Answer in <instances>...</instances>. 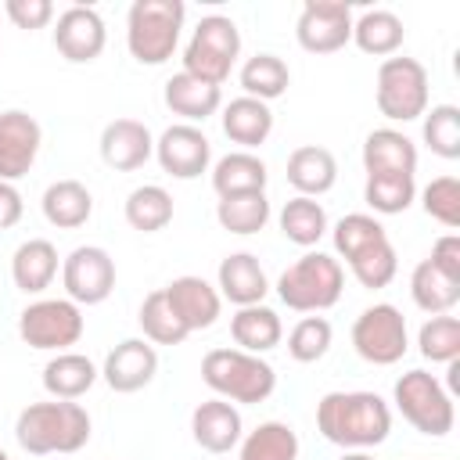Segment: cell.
Masks as SVG:
<instances>
[{"mask_svg":"<svg viewBox=\"0 0 460 460\" xmlns=\"http://www.w3.org/2000/svg\"><path fill=\"white\" fill-rule=\"evenodd\" d=\"M316 431L341 449H374L392 431V410L377 392H327L316 402Z\"/></svg>","mask_w":460,"mask_h":460,"instance_id":"6da1fadb","label":"cell"},{"mask_svg":"<svg viewBox=\"0 0 460 460\" xmlns=\"http://www.w3.org/2000/svg\"><path fill=\"white\" fill-rule=\"evenodd\" d=\"M14 438L25 453H79L90 442V413L75 399L29 402L14 420Z\"/></svg>","mask_w":460,"mask_h":460,"instance_id":"7a4b0ae2","label":"cell"},{"mask_svg":"<svg viewBox=\"0 0 460 460\" xmlns=\"http://www.w3.org/2000/svg\"><path fill=\"white\" fill-rule=\"evenodd\" d=\"M201 381L226 402H266L277 388V370L252 352L241 349H212L201 359Z\"/></svg>","mask_w":460,"mask_h":460,"instance_id":"3957f363","label":"cell"},{"mask_svg":"<svg viewBox=\"0 0 460 460\" xmlns=\"http://www.w3.org/2000/svg\"><path fill=\"white\" fill-rule=\"evenodd\" d=\"M341 291L345 270L327 252H305L277 277V298L295 313H323L338 305Z\"/></svg>","mask_w":460,"mask_h":460,"instance_id":"277c9868","label":"cell"},{"mask_svg":"<svg viewBox=\"0 0 460 460\" xmlns=\"http://www.w3.org/2000/svg\"><path fill=\"white\" fill-rule=\"evenodd\" d=\"M187 7L183 0H137L126 14V47L140 65H165L176 54Z\"/></svg>","mask_w":460,"mask_h":460,"instance_id":"5b68a950","label":"cell"},{"mask_svg":"<svg viewBox=\"0 0 460 460\" xmlns=\"http://www.w3.org/2000/svg\"><path fill=\"white\" fill-rule=\"evenodd\" d=\"M237 58H241V32H237L234 18L205 14L183 47V72L194 79H205L212 86H223L230 79Z\"/></svg>","mask_w":460,"mask_h":460,"instance_id":"8992f818","label":"cell"},{"mask_svg":"<svg viewBox=\"0 0 460 460\" xmlns=\"http://www.w3.org/2000/svg\"><path fill=\"white\" fill-rule=\"evenodd\" d=\"M392 402L402 413V420L428 438H442L453 431V420H456L453 395L428 370H406L392 388Z\"/></svg>","mask_w":460,"mask_h":460,"instance_id":"52a82bcc","label":"cell"},{"mask_svg":"<svg viewBox=\"0 0 460 460\" xmlns=\"http://www.w3.org/2000/svg\"><path fill=\"white\" fill-rule=\"evenodd\" d=\"M377 111L388 122H413L428 111V68L417 58H385L374 79Z\"/></svg>","mask_w":460,"mask_h":460,"instance_id":"ba28073f","label":"cell"},{"mask_svg":"<svg viewBox=\"0 0 460 460\" xmlns=\"http://www.w3.org/2000/svg\"><path fill=\"white\" fill-rule=\"evenodd\" d=\"M83 309L72 298H36L18 313V334L29 349L68 352L83 338Z\"/></svg>","mask_w":460,"mask_h":460,"instance_id":"9c48e42d","label":"cell"},{"mask_svg":"<svg viewBox=\"0 0 460 460\" xmlns=\"http://www.w3.org/2000/svg\"><path fill=\"white\" fill-rule=\"evenodd\" d=\"M352 349L359 359L374 367H392L406 356L410 334H406V316L392 302H374L352 320Z\"/></svg>","mask_w":460,"mask_h":460,"instance_id":"30bf717a","label":"cell"},{"mask_svg":"<svg viewBox=\"0 0 460 460\" xmlns=\"http://www.w3.org/2000/svg\"><path fill=\"white\" fill-rule=\"evenodd\" d=\"M61 284L75 305H101L115 291V259L101 244H79L61 262Z\"/></svg>","mask_w":460,"mask_h":460,"instance_id":"8fae6325","label":"cell"},{"mask_svg":"<svg viewBox=\"0 0 460 460\" xmlns=\"http://www.w3.org/2000/svg\"><path fill=\"white\" fill-rule=\"evenodd\" d=\"M295 40L309 54H334L352 40V7L341 0H305L295 22Z\"/></svg>","mask_w":460,"mask_h":460,"instance_id":"7c38bea8","label":"cell"},{"mask_svg":"<svg viewBox=\"0 0 460 460\" xmlns=\"http://www.w3.org/2000/svg\"><path fill=\"white\" fill-rule=\"evenodd\" d=\"M155 158L172 180H198L212 165V140L198 126L176 122L155 140Z\"/></svg>","mask_w":460,"mask_h":460,"instance_id":"4fadbf2b","label":"cell"},{"mask_svg":"<svg viewBox=\"0 0 460 460\" xmlns=\"http://www.w3.org/2000/svg\"><path fill=\"white\" fill-rule=\"evenodd\" d=\"M108 43V29H104V18L93 11V7H65L58 14V25H54V47L65 61L72 65H90L101 58Z\"/></svg>","mask_w":460,"mask_h":460,"instance_id":"5bb4252c","label":"cell"},{"mask_svg":"<svg viewBox=\"0 0 460 460\" xmlns=\"http://www.w3.org/2000/svg\"><path fill=\"white\" fill-rule=\"evenodd\" d=\"M40 144H43V129L29 111L22 108L0 111V180L4 183L22 180L32 169Z\"/></svg>","mask_w":460,"mask_h":460,"instance_id":"9a60e30c","label":"cell"},{"mask_svg":"<svg viewBox=\"0 0 460 460\" xmlns=\"http://www.w3.org/2000/svg\"><path fill=\"white\" fill-rule=\"evenodd\" d=\"M158 374V352L147 338H126L119 341L108 356H104V367H101V377L111 392L119 395H129V392H140L155 381Z\"/></svg>","mask_w":460,"mask_h":460,"instance_id":"2e32d148","label":"cell"},{"mask_svg":"<svg viewBox=\"0 0 460 460\" xmlns=\"http://www.w3.org/2000/svg\"><path fill=\"white\" fill-rule=\"evenodd\" d=\"M155 155V137L137 119H111L101 129V158L115 172H133Z\"/></svg>","mask_w":460,"mask_h":460,"instance_id":"e0dca14e","label":"cell"},{"mask_svg":"<svg viewBox=\"0 0 460 460\" xmlns=\"http://www.w3.org/2000/svg\"><path fill=\"white\" fill-rule=\"evenodd\" d=\"M162 291H165V302L172 305V313L183 320L187 331H205V327H212L219 320L223 298H219V291L205 277L183 273V277L169 280Z\"/></svg>","mask_w":460,"mask_h":460,"instance_id":"ac0fdd59","label":"cell"},{"mask_svg":"<svg viewBox=\"0 0 460 460\" xmlns=\"http://www.w3.org/2000/svg\"><path fill=\"white\" fill-rule=\"evenodd\" d=\"M190 435L205 453H230L237 449L244 424H241V410L226 399H205L194 406L190 413Z\"/></svg>","mask_w":460,"mask_h":460,"instance_id":"d6986e66","label":"cell"},{"mask_svg":"<svg viewBox=\"0 0 460 460\" xmlns=\"http://www.w3.org/2000/svg\"><path fill=\"white\" fill-rule=\"evenodd\" d=\"M216 291H219V298L234 302L241 309V305H259L266 298V291H270V280H266L262 262L252 252H230L219 262Z\"/></svg>","mask_w":460,"mask_h":460,"instance_id":"ffe728a7","label":"cell"},{"mask_svg":"<svg viewBox=\"0 0 460 460\" xmlns=\"http://www.w3.org/2000/svg\"><path fill=\"white\" fill-rule=\"evenodd\" d=\"M162 97H165V108H169L172 115H180L183 122H190V126L212 119V115L223 108V90L212 86V83H205V79H194V75H187V72L169 75Z\"/></svg>","mask_w":460,"mask_h":460,"instance_id":"44dd1931","label":"cell"},{"mask_svg":"<svg viewBox=\"0 0 460 460\" xmlns=\"http://www.w3.org/2000/svg\"><path fill=\"white\" fill-rule=\"evenodd\" d=\"M363 169L370 172H402L413 176L417 172V144L392 126L370 129L363 140Z\"/></svg>","mask_w":460,"mask_h":460,"instance_id":"7402d4cb","label":"cell"},{"mask_svg":"<svg viewBox=\"0 0 460 460\" xmlns=\"http://www.w3.org/2000/svg\"><path fill=\"white\" fill-rule=\"evenodd\" d=\"M288 183L302 198H320L338 183V162L320 144H302L288 155Z\"/></svg>","mask_w":460,"mask_h":460,"instance_id":"603a6c76","label":"cell"},{"mask_svg":"<svg viewBox=\"0 0 460 460\" xmlns=\"http://www.w3.org/2000/svg\"><path fill=\"white\" fill-rule=\"evenodd\" d=\"M58 277V248L47 237H29L11 255V280L25 295H40Z\"/></svg>","mask_w":460,"mask_h":460,"instance_id":"cb8c5ba5","label":"cell"},{"mask_svg":"<svg viewBox=\"0 0 460 460\" xmlns=\"http://www.w3.org/2000/svg\"><path fill=\"white\" fill-rule=\"evenodd\" d=\"M97 377H101V370L93 367V359L83 352H72V349L50 356L43 367V388L50 399H79L97 385Z\"/></svg>","mask_w":460,"mask_h":460,"instance_id":"d4e9b609","label":"cell"},{"mask_svg":"<svg viewBox=\"0 0 460 460\" xmlns=\"http://www.w3.org/2000/svg\"><path fill=\"white\" fill-rule=\"evenodd\" d=\"M223 133L241 144V151H252L259 144H266V137L273 133V111L266 101H255V97H234L226 108H223Z\"/></svg>","mask_w":460,"mask_h":460,"instance_id":"484cf974","label":"cell"},{"mask_svg":"<svg viewBox=\"0 0 460 460\" xmlns=\"http://www.w3.org/2000/svg\"><path fill=\"white\" fill-rule=\"evenodd\" d=\"M266 162L252 151H230L212 165V190L219 198H234V194H262L266 190Z\"/></svg>","mask_w":460,"mask_h":460,"instance_id":"4316f807","label":"cell"},{"mask_svg":"<svg viewBox=\"0 0 460 460\" xmlns=\"http://www.w3.org/2000/svg\"><path fill=\"white\" fill-rule=\"evenodd\" d=\"M230 338L237 341L241 352H252V356H262L270 349L280 345L284 338V323L280 316L270 309V305H241L234 316H230Z\"/></svg>","mask_w":460,"mask_h":460,"instance_id":"83f0119b","label":"cell"},{"mask_svg":"<svg viewBox=\"0 0 460 460\" xmlns=\"http://www.w3.org/2000/svg\"><path fill=\"white\" fill-rule=\"evenodd\" d=\"M406 40V25L395 11L374 7L352 18V43L370 58H392Z\"/></svg>","mask_w":460,"mask_h":460,"instance_id":"f1b7e54d","label":"cell"},{"mask_svg":"<svg viewBox=\"0 0 460 460\" xmlns=\"http://www.w3.org/2000/svg\"><path fill=\"white\" fill-rule=\"evenodd\" d=\"M43 216L58 230H75L93 216V194L79 180H54L43 190Z\"/></svg>","mask_w":460,"mask_h":460,"instance_id":"f546056e","label":"cell"},{"mask_svg":"<svg viewBox=\"0 0 460 460\" xmlns=\"http://www.w3.org/2000/svg\"><path fill=\"white\" fill-rule=\"evenodd\" d=\"M237 83H241L244 97H255V101H266V104H270V101H277V97L288 93V86H291V68H288V61L277 58V54H255V58H248V61L241 65Z\"/></svg>","mask_w":460,"mask_h":460,"instance_id":"4dcf8cb0","label":"cell"},{"mask_svg":"<svg viewBox=\"0 0 460 460\" xmlns=\"http://www.w3.org/2000/svg\"><path fill=\"white\" fill-rule=\"evenodd\" d=\"M410 298H413V305L420 313L442 316V313H449L460 302V284L449 280L446 273H438L428 259H420L413 266V273H410Z\"/></svg>","mask_w":460,"mask_h":460,"instance_id":"1f68e13d","label":"cell"},{"mask_svg":"<svg viewBox=\"0 0 460 460\" xmlns=\"http://www.w3.org/2000/svg\"><path fill=\"white\" fill-rule=\"evenodd\" d=\"M237 460H298V435L284 420H262L255 431L241 435Z\"/></svg>","mask_w":460,"mask_h":460,"instance_id":"d6a6232c","label":"cell"},{"mask_svg":"<svg viewBox=\"0 0 460 460\" xmlns=\"http://www.w3.org/2000/svg\"><path fill=\"white\" fill-rule=\"evenodd\" d=\"M122 212H126V223L133 230L158 234V230H165L172 223V194L165 187H158V183L133 187L129 198H126V205H122Z\"/></svg>","mask_w":460,"mask_h":460,"instance_id":"836d02e7","label":"cell"},{"mask_svg":"<svg viewBox=\"0 0 460 460\" xmlns=\"http://www.w3.org/2000/svg\"><path fill=\"white\" fill-rule=\"evenodd\" d=\"M277 223H280V234H284L291 244H298V248L320 244V237L331 230L323 205H320L316 198H302V194H295V198L280 208Z\"/></svg>","mask_w":460,"mask_h":460,"instance_id":"e575fe53","label":"cell"},{"mask_svg":"<svg viewBox=\"0 0 460 460\" xmlns=\"http://www.w3.org/2000/svg\"><path fill=\"white\" fill-rule=\"evenodd\" d=\"M363 201L377 216H399L417 201V180L402 172H370L363 183Z\"/></svg>","mask_w":460,"mask_h":460,"instance_id":"d590c367","label":"cell"},{"mask_svg":"<svg viewBox=\"0 0 460 460\" xmlns=\"http://www.w3.org/2000/svg\"><path fill=\"white\" fill-rule=\"evenodd\" d=\"M331 241H334V252H338L345 262H352L359 252H367V248L388 241V230H385L381 219L370 216V212H349V216H341V219L331 226Z\"/></svg>","mask_w":460,"mask_h":460,"instance_id":"8d00e7d4","label":"cell"},{"mask_svg":"<svg viewBox=\"0 0 460 460\" xmlns=\"http://www.w3.org/2000/svg\"><path fill=\"white\" fill-rule=\"evenodd\" d=\"M216 219H219L223 230L237 234V237L259 234V230L270 223V201H266V190H262V194H234V198H219V201H216Z\"/></svg>","mask_w":460,"mask_h":460,"instance_id":"74e56055","label":"cell"},{"mask_svg":"<svg viewBox=\"0 0 460 460\" xmlns=\"http://www.w3.org/2000/svg\"><path fill=\"white\" fill-rule=\"evenodd\" d=\"M137 323H140V331H144V338L151 345H180L190 334L183 327V320L172 313V305L165 302V291L162 288L151 291V295H144L140 313H137Z\"/></svg>","mask_w":460,"mask_h":460,"instance_id":"f35d334b","label":"cell"},{"mask_svg":"<svg viewBox=\"0 0 460 460\" xmlns=\"http://www.w3.org/2000/svg\"><path fill=\"white\" fill-rule=\"evenodd\" d=\"M420 119H424L420 133H424V144L431 147V155H438L446 162L460 158V108L456 104H435Z\"/></svg>","mask_w":460,"mask_h":460,"instance_id":"ab89813d","label":"cell"},{"mask_svg":"<svg viewBox=\"0 0 460 460\" xmlns=\"http://www.w3.org/2000/svg\"><path fill=\"white\" fill-rule=\"evenodd\" d=\"M417 349L431 363H456L460 359V320L449 313L424 320L417 331Z\"/></svg>","mask_w":460,"mask_h":460,"instance_id":"60d3db41","label":"cell"},{"mask_svg":"<svg viewBox=\"0 0 460 460\" xmlns=\"http://www.w3.org/2000/svg\"><path fill=\"white\" fill-rule=\"evenodd\" d=\"M331 341H334L331 320H323V316H302L291 327V334H288V356L295 363H316V359L327 356Z\"/></svg>","mask_w":460,"mask_h":460,"instance_id":"b9f144b4","label":"cell"},{"mask_svg":"<svg viewBox=\"0 0 460 460\" xmlns=\"http://www.w3.org/2000/svg\"><path fill=\"white\" fill-rule=\"evenodd\" d=\"M349 270H352V277H356L363 288L377 291V288H388V284L395 280V273H399V255H395L392 241H381V244L359 252V255L349 262Z\"/></svg>","mask_w":460,"mask_h":460,"instance_id":"7bdbcfd3","label":"cell"},{"mask_svg":"<svg viewBox=\"0 0 460 460\" xmlns=\"http://www.w3.org/2000/svg\"><path fill=\"white\" fill-rule=\"evenodd\" d=\"M420 205L431 219H438L442 226L456 230L460 226V180L456 176H435L424 190H420Z\"/></svg>","mask_w":460,"mask_h":460,"instance_id":"ee69618b","label":"cell"},{"mask_svg":"<svg viewBox=\"0 0 460 460\" xmlns=\"http://www.w3.org/2000/svg\"><path fill=\"white\" fill-rule=\"evenodd\" d=\"M4 14L18 25V29H47L50 18H54V4L50 0H7L4 4Z\"/></svg>","mask_w":460,"mask_h":460,"instance_id":"f6af8a7d","label":"cell"},{"mask_svg":"<svg viewBox=\"0 0 460 460\" xmlns=\"http://www.w3.org/2000/svg\"><path fill=\"white\" fill-rule=\"evenodd\" d=\"M428 262H431L438 273H446L449 280L460 284V237H456V234H442V237L431 244Z\"/></svg>","mask_w":460,"mask_h":460,"instance_id":"bcb514c9","label":"cell"},{"mask_svg":"<svg viewBox=\"0 0 460 460\" xmlns=\"http://www.w3.org/2000/svg\"><path fill=\"white\" fill-rule=\"evenodd\" d=\"M22 212H25L22 190H18L14 183H4V180H0V230H11V226H18Z\"/></svg>","mask_w":460,"mask_h":460,"instance_id":"7dc6e473","label":"cell"},{"mask_svg":"<svg viewBox=\"0 0 460 460\" xmlns=\"http://www.w3.org/2000/svg\"><path fill=\"white\" fill-rule=\"evenodd\" d=\"M338 460H374V456H370L367 449H345V453H341Z\"/></svg>","mask_w":460,"mask_h":460,"instance_id":"c3c4849f","label":"cell"},{"mask_svg":"<svg viewBox=\"0 0 460 460\" xmlns=\"http://www.w3.org/2000/svg\"><path fill=\"white\" fill-rule=\"evenodd\" d=\"M0 460H11V456H7V453H4V449H0Z\"/></svg>","mask_w":460,"mask_h":460,"instance_id":"681fc988","label":"cell"}]
</instances>
